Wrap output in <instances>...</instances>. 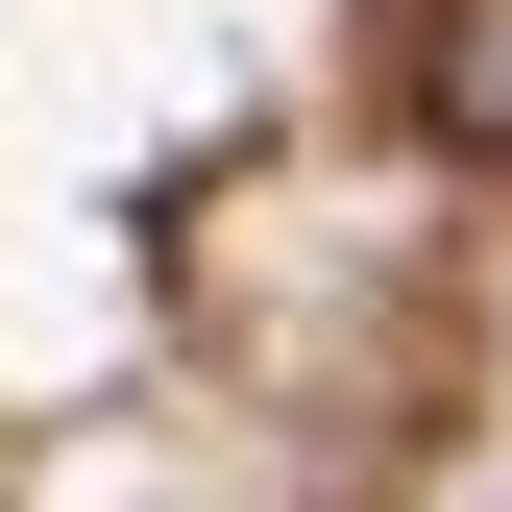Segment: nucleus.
<instances>
[{
	"label": "nucleus",
	"instance_id": "f257e3e1",
	"mask_svg": "<svg viewBox=\"0 0 512 512\" xmlns=\"http://www.w3.org/2000/svg\"><path fill=\"white\" fill-rule=\"evenodd\" d=\"M415 122L464 171H512V0H415Z\"/></svg>",
	"mask_w": 512,
	"mask_h": 512
}]
</instances>
